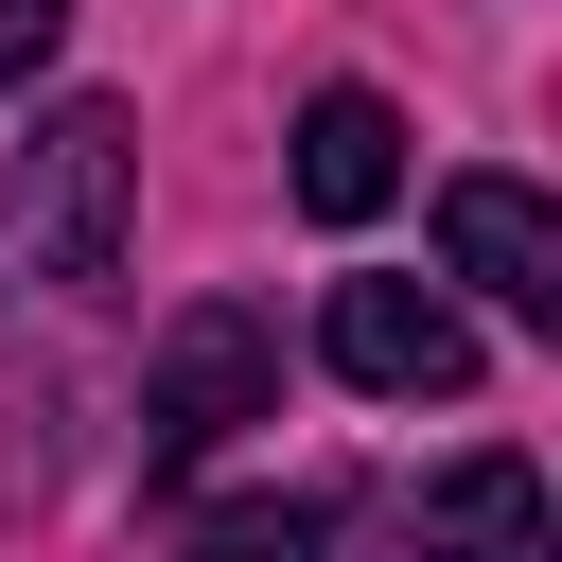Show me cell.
Wrapping results in <instances>:
<instances>
[{"instance_id": "1", "label": "cell", "mask_w": 562, "mask_h": 562, "mask_svg": "<svg viewBox=\"0 0 562 562\" xmlns=\"http://www.w3.org/2000/svg\"><path fill=\"white\" fill-rule=\"evenodd\" d=\"M123 228H140V123H123V105H53V123L18 140L0 263L53 281V299H88V281H123Z\"/></svg>"}, {"instance_id": "2", "label": "cell", "mask_w": 562, "mask_h": 562, "mask_svg": "<svg viewBox=\"0 0 562 562\" xmlns=\"http://www.w3.org/2000/svg\"><path fill=\"white\" fill-rule=\"evenodd\" d=\"M263 404H281V334H263L246 299H193V316L158 334V369H140V492H176L193 457H228Z\"/></svg>"}, {"instance_id": "3", "label": "cell", "mask_w": 562, "mask_h": 562, "mask_svg": "<svg viewBox=\"0 0 562 562\" xmlns=\"http://www.w3.org/2000/svg\"><path fill=\"white\" fill-rule=\"evenodd\" d=\"M316 351H334V386H369V404H457V386H474V316H457L439 281H334Z\"/></svg>"}, {"instance_id": "4", "label": "cell", "mask_w": 562, "mask_h": 562, "mask_svg": "<svg viewBox=\"0 0 562 562\" xmlns=\"http://www.w3.org/2000/svg\"><path fill=\"white\" fill-rule=\"evenodd\" d=\"M439 246H457V281H474L492 316L562 334V228H544L527 176H439Z\"/></svg>"}, {"instance_id": "5", "label": "cell", "mask_w": 562, "mask_h": 562, "mask_svg": "<svg viewBox=\"0 0 562 562\" xmlns=\"http://www.w3.org/2000/svg\"><path fill=\"white\" fill-rule=\"evenodd\" d=\"M422 562H562V527H544V457L474 439V457L422 492Z\"/></svg>"}, {"instance_id": "6", "label": "cell", "mask_w": 562, "mask_h": 562, "mask_svg": "<svg viewBox=\"0 0 562 562\" xmlns=\"http://www.w3.org/2000/svg\"><path fill=\"white\" fill-rule=\"evenodd\" d=\"M386 193H404V105L386 88H316L299 105V211L316 228H369Z\"/></svg>"}, {"instance_id": "7", "label": "cell", "mask_w": 562, "mask_h": 562, "mask_svg": "<svg viewBox=\"0 0 562 562\" xmlns=\"http://www.w3.org/2000/svg\"><path fill=\"white\" fill-rule=\"evenodd\" d=\"M316 544H334V527H316L299 492H263V509H211V527H193V562H316Z\"/></svg>"}, {"instance_id": "8", "label": "cell", "mask_w": 562, "mask_h": 562, "mask_svg": "<svg viewBox=\"0 0 562 562\" xmlns=\"http://www.w3.org/2000/svg\"><path fill=\"white\" fill-rule=\"evenodd\" d=\"M53 35H70V0H0V88H18V70H53Z\"/></svg>"}]
</instances>
